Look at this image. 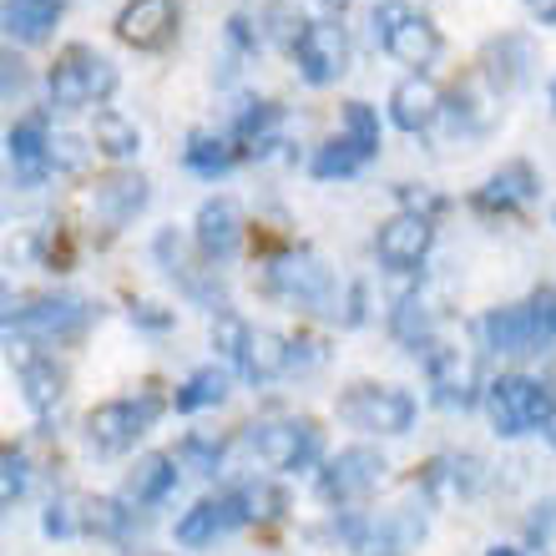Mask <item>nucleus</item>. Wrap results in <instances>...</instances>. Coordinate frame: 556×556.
Listing matches in <instances>:
<instances>
[{"label":"nucleus","mask_w":556,"mask_h":556,"mask_svg":"<svg viewBox=\"0 0 556 556\" xmlns=\"http://www.w3.org/2000/svg\"><path fill=\"white\" fill-rule=\"evenodd\" d=\"M485 415L496 425V435L516 440L531 430H552L556 425V384H542L531 375H501L485 384Z\"/></svg>","instance_id":"obj_1"},{"label":"nucleus","mask_w":556,"mask_h":556,"mask_svg":"<svg viewBox=\"0 0 556 556\" xmlns=\"http://www.w3.org/2000/svg\"><path fill=\"white\" fill-rule=\"evenodd\" d=\"M339 536L354 556H405L425 542V506H390V511L344 516Z\"/></svg>","instance_id":"obj_2"},{"label":"nucleus","mask_w":556,"mask_h":556,"mask_svg":"<svg viewBox=\"0 0 556 556\" xmlns=\"http://www.w3.org/2000/svg\"><path fill=\"white\" fill-rule=\"evenodd\" d=\"M97 308L76 293H46V299H30V304L5 314V334L15 339H30V344H61V339H76L87 334V324Z\"/></svg>","instance_id":"obj_3"},{"label":"nucleus","mask_w":556,"mask_h":556,"mask_svg":"<svg viewBox=\"0 0 556 556\" xmlns=\"http://www.w3.org/2000/svg\"><path fill=\"white\" fill-rule=\"evenodd\" d=\"M264 506H283V496H274V491H228V496L198 501V506L177 521V542L182 546L218 542V536H228V531L249 527L253 516H268Z\"/></svg>","instance_id":"obj_4"},{"label":"nucleus","mask_w":556,"mask_h":556,"mask_svg":"<svg viewBox=\"0 0 556 556\" xmlns=\"http://www.w3.org/2000/svg\"><path fill=\"white\" fill-rule=\"evenodd\" d=\"M51 106L61 112H76V106H91V102H106L117 91V66L106 56H97L91 46H72L66 56L51 66Z\"/></svg>","instance_id":"obj_5"},{"label":"nucleus","mask_w":556,"mask_h":556,"mask_svg":"<svg viewBox=\"0 0 556 556\" xmlns=\"http://www.w3.org/2000/svg\"><path fill=\"white\" fill-rule=\"evenodd\" d=\"M268 289L278 299H289L299 308H314V314H339V283L334 274L314 258L308 249H293V253H278L268 264Z\"/></svg>","instance_id":"obj_6"},{"label":"nucleus","mask_w":556,"mask_h":556,"mask_svg":"<svg viewBox=\"0 0 556 556\" xmlns=\"http://www.w3.org/2000/svg\"><path fill=\"white\" fill-rule=\"evenodd\" d=\"M339 420L365 435H405L415 425V395L395 384H354L339 400Z\"/></svg>","instance_id":"obj_7"},{"label":"nucleus","mask_w":556,"mask_h":556,"mask_svg":"<svg viewBox=\"0 0 556 556\" xmlns=\"http://www.w3.org/2000/svg\"><path fill=\"white\" fill-rule=\"evenodd\" d=\"M162 415V400L157 395H142V400H106L97 410L87 415V445L97 455H122L132 451L137 440L157 425Z\"/></svg>","instance_id":"obj_8"},{"label":"nucleus","mask_w":556,"mask_h":556,"mask_svg":"<svg viewBox=\"0 0 556 556\" xmlns=\"http://www.w3.org/2000/svg\"><path fill=\"white\" fill-rule=\"evenodd\" d=\"M384 455L369 451V445H350V451H339L329 466L319 470V496L329 506H354V501H365L375 485L384 481Z\"/></svg>","instance_id":"obj_9"},{"label":"nucleus","mask_w":556,"mask_h":556,"mask_svg":"<svg viewBox=\"0 0 556 556\" xmlns=\"http://www.w3.org/2000/svg\"><path fill=\"white\" fill-rule=\"evenodd\" d=\"M375 36H380V46L400 66H415V72L440 56V30L430 26L425 15L400 11V5H380V11H375Z\"/></svg>","instance_id":"obj_10"},{"label":"nucleus","mask_w":556,"mask_h":556,"mask_svg":"<svg viewBox=\"0 0 556 556\" xmlns=\"http://www.w3.org/2000/svg\"><path fill=\"white\" fill-rule=\"evenodd\" d=\"M253 451L268 470H308L319 460V425L314 420H268L253 425Z\"/></svg>","instance_id":"obj_11"},{"label":"nucleus","mask_w":556,"mask_h":556,"mask_svg":"<svg viewBox=\"0 0 556 556\" xmlns=\"http://www.w3.org/2000/svg\"><path fill=\"white\" fill-rule=\"evenodd\" d=\"M293 61H299V76L308 87H329L344 76V61H350V41L334 21H308L304 36L293 41Z\"/></svg>","instance_id":"obj_12"},{"label":"nucleus","mask_w":556,"mask_h":556,"mask_svg":"<svg viewBox=\"0 0 556 556\" xmlns=\"http://www.w3.org/2000/svg\"><path fill=\"white\" fill-rule=\"evenodd\" d=\"M476 339H481L491 354H536V350H546V339H542V329H536L531 304L485 308L481 319H476Z\"/></svg>","instance_id":"obj_13"},{"label":"nucleus","mask_w":556,"mask_h":556,"mask_svg":"<svg viewBox=\"0 0 556 556\" xmlns=\"http://www.w3.org/2000/svg\"><path fill=\"white\" fill-rule=\"evenodd\" d=\"M430 238H435L430 218H420V213H395V218L380 223V233H375V258H380L390 274H410V268H420L425 253H430Z\"/></svg>","instance_id":"obj_14"},{"label":"nucleus","mask_w":556,"mask_h":556,"mask_svg":"<svg viewBox=\"0 0 556 556\" xmlns=\"http://www.w3.org/2000/svg\"><path fill=\"white\" fill-rule=\"evenodd\" d=\"M425 369H430V390H435V405L445 410H470L476 400H485L481 375H476V359L460 350H430L425 354Z\"/></svg>","instance_id":"obj_15"},{"label":"nucleus","mask_w":556,"mask_h":556,"mask_svg":"<svg viewBox=\"0 0 556 556\" xmlns=\"http://www.w3.org/2000/svg\"><path fill=\"white\" fill-rule=\"evenodd\" d=\"M117 36L137 51H162L177 36V0H127L117 15Z\"/></svg>","instance_id":"obj_16"},{"label":"nucleus","mask_w":556,"mask_h":556,"mask_svg":"<svg viewBox=\"0 0 556 556\" xmlns=\"http://www.w3.org/2000/svg\"><path fill=\"white\" fill-rule=\"evenodd\" d=\"M147 198H152V192H147L142 173H106V177H97V188H91V213H97V223H106V228H127L147 207Z\"/></svg>","instance_id":"obj_17"},{"label":"nucleus","mask_w":556,"mask_h":556,"mask_svg":"<svg viewBox=\"0 0 556 556\" xmlns=\"http://www.w3.org/2000/svg\"><path fill=\"white\" fill-rule=\"evenodd\" d=\"M243 243V213L233 198H207L198 207V253L207 264H228Z\"/></svg>","instance_id":"obj_18"},{"label":"nucleus","mask_w":556,"mask_h":556,"mask_svg":"<svg viewBox=\"0 0 556 556\" xmlns=\"http://www.w3.org/2000/svg\"><path fill=\"white\" fill-rule=\"evenodd\" d=\"M5 152H11V173L21 188H36L46 173H51V137H46V117L41 112H30L11 127L5 137Z\"/></svg>","instance_id":"obj_19"},{"label":"nucleus","mask_w":556,"mask_h":556,"mask_svg":"<svg viewBox=\"0 0 556 556\" xmlns=\"http://www.w3.org/2000/svg\"><path fill=\"white\" fill-rule=\"evenodd\" d=\"M536 192H542L536 167H531V162H506L501 173L485 177V188L476 192V207H481V213H516V207H527Z\"/></svg>","instance_id":"obj_20"},{"label":"nucleus","mask_w":556,"mask_h":556,"mask_svg":"<svg viewBox=\"0 0 556 556\" xmlns=\"http://www.w3.org/2000/svg\"><path fill=\"white\" fill-rule=\"evenodd\" d=\"M390 117H395V127H405V132H420V127H430V122L440 117V91H435V81H425V76H405V81L390 91Z\"/></svg>","instance_id":"obj_21"},{"label":"nucleus","mask_w":556,"mask_h":556,"mask_svg":"<svg viewBox=\"0 0 556 556\" xmlns=\"http://www.w3.org/2000/svg\"><path fill=\"white\" fill-rule=\"evenodd\" d=\"M66 0H5V11H0V21H5V36L21 46H36L51 36V26H56V15Z\"/></svg>","instance_id":"obj_22"},{"label":"nucleus","mask_w":556,"mask_h":556,"mask_svg":"<svg viewBox=\"0 0 556 556\" xmlns=\"http://www.w3.org/2000/svg\"><path fill=\"white\" fill-rule=\"evenodd\" d=\"M485 76L496 91H511L531 76V41L527 36H501L485 46Z\"/></svg>","instance_id":"obj_23"},{"label":"nucleus","mask_w":556,"mask_h":556,"mask_svg":"<svg viewBox=\"0 0 556 556\" xmlns=\"http://www.w3.org/2000/svg\"><path fill=\"white\" fill-rule=\"evenodd\" d=\"M177 455H142L137 460V470L127 476V506H157V501H167V491L177 485Z\"/></svg>","instance_id":"obj_24"},{"label":"nucleus","mask_w":556,"mask_h":556,"mask_svg":"<svg viewBox=\"0 0 556 556\" xmlns=\"http://www.w3.org/2000/svg\"><path fill=\"white\" fill-rule=\"evenodd\" d=\"M243 375L249 380H278V375H293V339L268 334V329H253L249 354H243Z\"/></svg>","instance_id":"obj_25"},{"label":"nucleus","mask_w":556,"mask_h":556,"mask_svg":"<svg viewBox=\"0 0 556 556\" xmlns=\"http://www.w3.org/2000/svg\"><path fill=\"white\" fill-rule=\"evenodd\" d=\"M21 390H26L30 410L46 415L61 400V390H66V369H61L56 359H26V365H21Z\"/></svg>","instance_id":"obj_26"},{"label":"nucleus","mask_w":556,"mask_h":556,"mask_svg":"<svg viewBox=\"0 0 556 556\" xmlns=\"http://www.w3.org/2000/svg\"><path fill=\"white\" fill-rule=\"evenodd\" d=\"M91 142H97V152H106V157H117V162L142 152V132H137L122 112H97V122H91Z\"/></svg>","instance_id":"obj_27"},{"label":"nucleus","mask_w":556,"mask_h":556,"mask_svg":"<svg viewBox=\"0 0 556 556\" xmlns=\"http://www.w3.org/2000/svg\"><path fill=\"white\" fill-rule=\"evenodd\" d=\"M233 147L223 142V137H213V132H192L188 137V147H182V162H188L198 177H223L228 167H233Z\"/></svg>","instance_id":"obj_28"},{"label":"nucleus","mask_w":556,"mask_h":556,"mask_svg":"<svg viewBox=\"0 0 556 556\" xmlns=\"http://www.w3.org/2000/svg\"><path fill=\"white\" fill-rule=\"evenodd\" d=\"M228 400V375L223 369H198L182 390H177V410L192 415V410H207V405H223Z\"/></svg>","instance_id":"obj_29"},{"label":"nucleus","mask_w":556,"mask_h":556,"mask_svg":"<svg viewBox=\"0 0 556 556\" xmlns=\"http://www.w3.org/2000/svg\"><path fill=\"white\" fill-rule=\"evenodd\" d=\"M344 142H350L365 162L380 152V117H375V106H369V102H350V106H344Z\"/></svg>","instance_id":"obj_30"},{"label":"nucleus","mask_w":556,"mask_h":556,"mask_svg":"<svg viewBox=\"0 0 556 556\" xmlns=\"http://www.w3.org/2000/svg\"><path fill=\"white\" fill-rule=\"evenodd\" d=\"M308 167H314V177H354L359 167H365V157H359V152L339 137V142H324L319 152H314V162H308Z\"/></svg>","instance_id":"obj_31"},{"label":"nucleus","mask_w":556,"mask_h":556,"mask_svg":"<svg viewBox=\"0 0 556 556\" xmlns=\"http://www.w3.org/2000/svg\"><path fill=\"white\" fill-rule=\"evenodd\" d=\"M249 339H253V329L238 319V314H218V324H213V350H218L228 365H243Z\"/></svg>","instance_id":"obj_32"},{"label":"nucleus","mask_w":556,"mask_h":556,"mask_svg":"<svg viewBox=\"0 0 556 556\" xmlns=\"http://www.w3.org/2000/svg\"><path fill=\"white\" fill-rule=\"evenodd\" d=\"M87 506H91V496L51 501V511H46V531H51V536H76V531H87Z\"/></svg>","instance_id":"obj_33"},{"label":"nucleus","mask_w":556,"mask_h":556,"mask_svg":"<svg viewBox=\"0 0 556 556\" xmlns=\"http://www.w3.org/2000/svg\"><path fill=\"white\" fill-rule=\"evenodd\" d=\"M26 481H30L26 455L11 445V451L0 455V506H15V501L26 496Z\"/></svg>","instance_id":"obj_34"},{"label":"nucleus","mask_w":556,"mask_h":556,"mask_svg":"<svg viewBox=\"0 0 556 556\" xmlns=\"http://www.w3.org/2000/svg\"><path fill=\"white\" fill-rule=\"evenodd\" d=\"M218 460H223L218 445H207V440H198V435H188L182 445H177V466H192V470H203V476H213Z\"/></svg>","instance_id":"obj_35"},{"label":"nucleus","mask_w":556,"mask_h":556,"mask_svg":"<svg viewBox=\"0 0 556 556\" xmlns=\"http://www.w3.org/2000/svg\"><path fill=\"white\" fill-rule=\"evenodd\" d=\"M420 299H405V304L395 308V334L400 339H410V344H420L425 329H430V314H420Z\"/></svg>","instance_id":"obj_36"},{"label":"nucleus","mask_w":556,"mask_h":556,"mask_svg":"<svg viewBox=\"0 0 556 556\" xmlns=\"http://www.w3.org/2000/svg\"><path fill=\"white\" fill-rule=\"evenodd\" d=\"M531 314H536V329H542L546 344H556V289H542L531 299Z\"/></svg>","instance_id":"obj_37"},{"label":"nucleus","mask_w":556,"mask_h":556,"mask_svg":"<svg viewBox=\"0 0 556 556\" xmlns=\"http://www.w3.org/2000/svg\"><path fill=\"white\" fill-rule=\"evenodd\" d=\"M81 162H87V147L76 142V137H56V142H51V167H66V173H76Z\"/></svg>","instance_id":"obj_38"},{"label":"nucleus","mask_w":556,"mask_h":556,"mask_svg":"<svg viewBox=\"0 0 556 556\" xmlns=\"http://www.w3.org/2000/svg\"><path fill=\"white\" fill-rule=\"evenodd\" d=\"M400 198H405V213H420V218H430V213L445 207V198L430 188H400Z\"/></svg>","instance_id":"obj_39"},{"label":"nucleus","mask_w":556,"mask_h":556,"mask_svg":"<svg viewBox=\"0 0 556 556\" xmlns=\"http://www.w3.org/2000/svg\"><path fill=\"white\" fill-rule=\"evenodd\" d=\"M21 81H26V72H21V61L5 56V97H15V91H21Z\"/></svg>","instance_id":"obj_40"},{"label":"nucleus","mask_w":556,"mask_h":556,"mask_svg":"<svg viewBox=\"0 0 556 556\" xmlns=\"http://www.w3.org/2000/svg\"><path fill=\"white\" fill-rule=\"evenodd\" d=\"M527 11L542 21V26H556V0H527Z\"/></svg>","instance_id":"obj_41"},{"label":"nucleus","mask_w":556,"mask_h":556,"mask_svg":"<svg viewBox=\"0 0 556 556\" xmlns=\"http://www.w3.org/2000/svg\"><path fill=\"white\" fill-rule=\"evenodd\" d=\"M132 319H142V324H152V329H162V324H167V314H157V304H137Z\"/></svg>","instance_id":"obj_42"},{"label":"nucleus","mask_w":556,"mask_h":556,"mask_svg":"<svg viewBox=\"0 0 556 556\" xmlns=\"http://www.w3.org/2000/svg\"><path fill=\"white\" fill-rule=\"evenodd\" d=\"M485 556H527V552H516V546H491Z\"/></svg>","instance_id":"obj_43"},{"label":"nucleus","mask_w":556,"mask_h":556,"mask_svg":"<svg viewBox=\"0 0 556 556\" xmlns=\"http://www.w3.org/2000/svg\"><path fill=\"white\" fill-rule=\"evenodd\" d=\"M546 435H552V445H556V425H552V430H546Z\"/></svg>","instance_id":"obj_44"}]
</instances>
